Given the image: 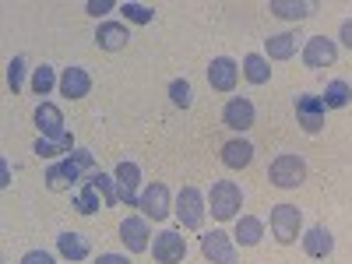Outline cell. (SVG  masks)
Masks as SVG:
<instances>
[{
	"mask_svg": "<svg viewBox=\"0 0 352 264\" xmlns=\"http://www.w3.org/2000/svg\"><path fill=\"white\" fill-rule=\"evenodd\" d=\"M240 208H243V190H240V184L215 180L212 190H208V212H212V219L229 222V219H236Z\"/></svg>",
	"mask_w": 352,
	"mask_h": 264,
	"instance_id": "cell-1",
	"label": "cell"
},
{
	"mask_svg": "<svg viewBox=\"0 0 352 264\" xmlns=\"http://www.w3.org/2000/svg\"><path fill=\"white\" fill-rule=\"evenodd\" d=\"M173 215L180 219L184 229H201L204 226V215H208V197H204L197 187H184L180 194H176Z\"/></svg>",
	"mask_w": 352,
	"mask_h": 264,
	"instance_id": "cell-2",
	"label": "cell"
},
{
	"mask_svg": "<svg viewBox=\"0 0 352 264\" xmlns=\"http://www.w3.org/2000/svg\"><path fill=\"white\" fill-rule=\"evenodd\" d=\"M268 180H272L278 190H296V187L307 180V162H303L296 152H285V155H278V159L268 166Z\"/></svg>",
	"mask_w": 352,
	"mask_h": 264,
	"instance_id": "cell-3",
	"label": "cell"
},
{
	"mask_svg": "<svg viewBox=\"0 0 352 264\" xmlns=\"http://www.w3.org/2000/svg\"><path fill=\"white\" fill-rule=\"evenodd\" d=\"M268 222H272L275 240H278L282 247H289V243H296L300 229H303V212L296 208V204H275Z\"/></svg>",
	"mask_w": 352,
	"mask_h": 264,
	"instance_id": "cell-4",
	"label": "cell"
},
{
	"mask_svg": "<svg viewBox=\"0 0 352 264\" xmlns=\"http://www.w3.org/2000/svg\"><path fill=\"white\" fill-rule=\"evenodd\" d=\"M138 208L148 222H166L173 215V201H169V187L166 184H148L138 197Z\"/></svg>",
	"mask_w": 352,
	"mask_h": 264,
	"instance_id": "cell-5",
	"label": "cell"
},
{
	"mask_svg": "<svg viewBox=\"0 0 352 264\" xmlns=\"http://www.w3.org/2000/svg\"><path fill=\"white\" fill-rule=\"evenodd\" d=\"M201 254L208 264H236V240L222 229H208L201 236Z\"/></svg>",
	"mask_w": 352,
	"mask_h": 264,
	"instance_id": "cell-6",
	"label": "cell"
},
{
	"mask_svg": "<svg viewBox=\"0 0 352 264\" xmlns=\"http://www.w3.org/2000/svg\"><path fill=\"white\" fill-rule=\"evenodd\" d=\"M81 173H85V166L74 159V152L71 155H64L60 162H53L50 169H46V187L53 190V194H64V190H71V187H78V180H81Z\"/></svg>",
	"mask_w": 352,
	"mask_h": 264,
	"instance_id": "cell-7",
	"label": "cell"
},
{
	"mask_svg": "<svg viewBox=\"0 0 352 264\" xmlns=\"http://www.w3.org/2000/svg\"><path fill=\"white\" fill-rule=\"evenodd\" d=\"M120 243L127 247V254H144L152 250V229L144 215H127L120 222Z\"/></svg>",
	"mask_w": 352,
	"mask_h": 264,
	"instance_id": "cell-8",
	"label": "cell"
},
{
	"mask_svg": "<svg viewBox=\"0 0 352 264\" xmlns=\"http://www.w3.org/2000/svg\"><path fill=\"white\" fill-rule=\"evenodd\" d=\"M152 254H155V264H184V257H187L184 232L162 229L159 236H155V243H152Z\"/></svg>",
	"mask_w": 352,
	"mask_h": 264,
	"instance_id": "cell-9",
	"label": "cell"
},
{
	"mask_svg": "<svg viewBox=\"0 0 352 264\" xmlns=\"http://www.w3.org/2000/svg\"><path fill=\"white\" fill-rule=\"evenodd\" d=\"M335 60H338V46H335V39H328V36H310V39L303 43V64H307L310 71L335 67Z\"/></svg>",
	"mask_w": 352,
	"mask_h": 264,
	"instance_id": "cell-10",
	"label": "cell"
},
{
	"mask_svg": "<svg viewBox=\"0 0 352 264\" xmlns=\"http://www.w3.org/2000/svg\"><path fill=\"white\" fill-rule=\"evenodd\" d=\"M324 116H328V106L320 96H296V120L307 134L324 131Z\"/></svg>",
	"mask_w": 352,
	"mask_h": 264,
	"instance_id": "cell-11",
	"label": "cell"
},
{
	"mask_svg": "<svg viewBox=\"0 0 352 264\" xmlns=\"http://www.w3.org/2000/svg\"><path fill=\"white\" fill-rule=\"evenodd\" d=\"M254 120H257V113H254V102H250L247 96H232V99L222 106V124H226L229 131L243 134V131L254 127Z\"/></svg>",
	"mask_w": 352,
	"mask_h": 264,
	"instance_id": "cell-12",
	"label": "cell"
},
{
	"mask_svg": "<svg viewBox=\"0 0 352 264\" xmlns=\"http://www.w3.org/2000/svg\"><path fill=\"white\" fill-rule=\"evenodd\" d=\"M36 127H39V138L46 141H64L71 131L64 127V113L56 102H39L36 106Z\"/></svg>",
	"mask_w": 352,
	"mask_h": 264,
	"instance_id": "cell-13",
	"label": "cell"
},
{
	"mask_svg": "<svg viewBox=\"0 0 352 264\" xmlns=\"http://www.w3.org/2000/svg\"><path fill=\"white\" fill-rule=\"evenodd\" d=\"M113 176H116V190H120V204H127V208H138V187H141V166L138 162H120L113 169Z\"/></svg>",
	"mask_w": 352,
	"mask_h": 264,
	"instance_id": "cell-14",
	"label": "cell"
},
{
	"mask_svg": "<svg viewBox=\"0 0 352 264\" xmlns=\"http://www.w3.org/2000/svg\"><path fill=\"white\" fill-rule=\"evenodd\" d=\"M236 81H240V64L232 60V56H215L208 64V85L215 92H232Z\"/></svg>",
	"mask_w": 352,
	"mask_h": 264,
	"instance_id": "cell-15",
	"label": "cell"
},
{
	"mask_svg": "<svg viewBox=\"0 0 352 264\" xmlns=\"http://www.w3.org/2000/svg\"><path fill=\"white\" fill-rule=\"evenodd\" d=\"M127 43H131V32L120 21H102L96 28V46L106 53H120V50H127Z\"/></svg>",
	"mask_w": 352,
	"mask_h": 264,
	"instance_id": "cell-16",
	"label": "cell"
},
{
	"mask_svg": "<svg viewBox=\"0 0 352 264\" xmlns=\"http://www.w3.org/2000/svg\"><path fill=\"white\" fill-rule=\"evenodd\" d=\"M300 240H303L307 257H314V261H324V257H331V250H335V236H331V229H328V226H314V229H307Z\"/></svg>",
	"mask_w": 352,
	"mask_h": 264,
	"instance_id": "cell-17",
	"label": "cell"
},
{
	"mask_svg": "<svg viewBox=\"0 0 352 264\" xmlns=\"http://www.w3.org/2000/svg\"><path fill=\"white\" fill-rule=\"evenodd\" d=\"M88 92H92V74H88L85 67H64V74H60V96L85 99Z\"/></svg>",
	"mask_w": 352,
	"mask_h": 264,
	"instance_id": "cell-18",
	"label": "cell"
},
{
	"mask_svg": "<svg viewBox=\"0 0 352 264\" xmlns=\"http://www.w3.org/2000/svg\"><path fill=\"white\" fill-rule=\"evenodd\" d=\"M56 254H60L64 261H88L92 243H88L81 232H60V236H56Z\"/></svg>",
	"mask_w": 352,
	"mask_h": 264,
	"instance_id": "cell-19",
	"label": "cell"
},
{
	"mask_svg": "<svg viewBox=\"0 0 352 264\" xmlns=\"http://www.w3.org/2000/svg\"><path fill=\"white\" fill-rule=\"evenodd\" d=\"M296 50H300V36L296 32H278V36L264 39L268 60H289V56H296Z\"/></svg>",
	"mask_w": 352,
	"mask_h": 264,
	"instance_id": "cell-20",
	"label": "cell"
},
{
	"mask_svg": "<svg viewBox=\"0 0 352 264\" xmlns=\"http://www.w3.org/2000/svg\"><path fill=\"white\" fill-rule=\"evenodd\" d=\"M268 11L285 18V21H303V18H310L317 11V4H314V0H272Z\"/></svg>",
	"mask_w": 352,
	"mask_h": 264,
	"instance_id": "cell-21",
	"label": "cell"
},
{
	"mask_svg": "<svg viewBox=\"0 0 352 264\" xmlns=\"http://www.w3.org/2000/svg\"><path fill=\"white\" fill-rule=\"evenodd\" d=\"M250 159H254V144H250V141L232 138V141L222 144V162H226L229 169H247Z\"/></svg>",
	"mask_w": 352,
	"mask_h": 264,
	"instance_id": "cell-22",
	"label": "cell"
},
{
	"mask_svg": "<svg viewBox=\"0 0 352 264\" xmlns=\"http://www.w3.org/2000/svg\"><path fill=\"white\" fill-rule=\"evenodd\" d=\"M264 236V222L257 215H240L236 219V232H232V240H236L240 247H257Z\"/></svg>",
	"mask_w": 352,
	"mask_h": 264,
	"instance_id": "cell-23",
	"label": "cell"
},
{
	"mask_svg": "<svg viewBox=\"0 0 352 264\" xmlns=\"http://www.w3.org/2000/svg\"><path fill=\"white\" fill-rule=\"evenodd\" d=\"M243 78H247L250 85H268V81H272L268 56H261V53H247V56H243Z\"/></svg>",
	"mask_w": 352,
	"mask_h": 264,
	"instance_id": "cell-24",
	"label": "cell"
},
{
	"mask_svg": "<svg viewBox=\"0 0 352 264\" xmlns=\"http://www.w3.org/2000/svg\"><path fill=\"white\" fill-rule=\"evenodd\" d=\"M99 208H106L102 194H99V190H96L92 184L85 180V187H81V190L74 194V212H78V215H96Z\"/></svg>",
	"mask_w": 352,
	"mask_h": 264,
	"instance_id": "cell-25",
	"label": "cell"
},
{
	"mask_svg": "<svg viewBox=\"0 0 352 264\" xmlns=\"http://www.w3.org/2000/svg\"><path fill=\"white\" fill-rule=\"evenodd\" d=\"M32 152H36L39 159H56V155H71V152H74V134H67L64 141H46V138H39V141L32 144Z\"/></svg>",
	"mask_w": 352,
	"mask_h": 264,
	"instance_id": "cell-26",
	"label": "cell"
},
{
	"mask_svg": "<svg viewBox=\"0 0 352 264\" xmlns=\"http://www.w3.org/2000/svg\"><path fill=\"white\" fill-rule=\"evenodd\" d=\"M88 184H92V187L102 194L106 208H113V204H120V190H116V176H109V173H92V176H88Z\"/></svg>",
	"mask_w": 352,
	"mask_h": 264,
	"instance_id": "cell-27",
	"label": "cell"
},
{
	"mask_svg": "<svg viewBox=\"0 0 352 264\" xmlns=\"http://www.w3.org/2000/svg\"><path fill=\"white\" fill-rule=\"evenodd\" d=\"M320 99H324L328 109H345V106L352 102V85H349V81H331Z\"/></svg>",
	"mask_w": 352,
	"mask_h": 264,
	"instance_id": "cell-28",
	"label": "cell"
},
{
	"mask_svg": "<svg viewBox=\"0 0 352 264\" xmlns=\"http://www.w3.org/2000/svg\"><path fill=\"white\" fill-rule=\"evenodd\" d=\"M53 88H60V78H56V71H53L50 64H39V67L32 71V92H36V96H50Z\"/></svg>",
	"mask_w": 352,
	"mask_h": 264,
	"instance_id": "cell-29",
	"label": "cell"
},
{
	"mask_svg": "<svg viewBox=\"0 0 352 264\" xmlns=\"http://www.w3.org/2000/svg\"><path fill=\"white\" fill-rule=\"evenodd\" d=\"M169 99H173L176 109H190V106H194V88H190V81H187V78H176V81L169 85Z\"/></svg>",
	"mask_w": 352,
	"mask_h": 264,
	"instance_id": "cell-30",
	"label": "cell"
},
{
	"mask_svg": "<svg viewBox=\"0 0 352 264\" xmlns=\"http://www.w3.org/2000/svg\"><path fill=\"white\" fill-rule=\"evenodd\" d=\"M8 85H11L14 96L21 92V85H25V56H11V64H8Z\"/></svg>",
	"mask_w": 352,
	"mask_h": 264,
	"instance_id": "cell-31",
	"label": "cell"
},
{
	"mask_svg": "<svg viewBox=\"0 0 352 264\" xmlns=\"http://www.w3.org/2000/svg\"><path fill=\"white\" fill-rule=\"evenodd\" d=\"M120 11H124V18L134 21V25H148V21L155 18V11H152L148 4H124Z\"/></svg>",
	"mask_w": 352,
	"mask_h": 264,
	"instance_id": "cell-32",
	"label": "cell"
},
{
	"mask_svg": "<svg viewBox=\"0 0 352 264\" xmlns=\"http://www.w3.org/2000/svg\"><path fill=\"white\" fill-rule=\"evenodd\" d=\"M21 264H56V257H53L50 250H28V254L21 257Z\"/></svg>",
	"mask_w": 352,
	"mask_h": 264,
	"instance_id": "cell-33",
	"label": "cell"
},
{
	"mask_svg": "<svg viewBox=\"0 0 352 264\" xmlns=\"http://www.w3.org/2000/svg\"><path fill=\"white\" fill-rule=\"evenodd\" d=\"M85 11L92 14V18H102V14H109V11H113V0H88Z\"/></svg>",
	"mask_w": 352,
	"mask_h": 264,
	"instance_id": "cell-34",
	"label": "cell"
},
{
	"mask_svg": "<svg viewBox=\"0 0 352 264\" xmlns=\"http://www.w3.org/2000/svg\"><path fill=\"white\" fill-rule=\"evenodd\" d=\"M96 264H131V257L127 254H99Z\"/></svg>",
	"mask_w": 352,
	"mask_h": 264,
	"instance_id": "cell-35",
	"label": "cell"
},
{
	"mask_svg": "<svg viewBox=\"0 0 352 264\" xmlns=\"http://www.w3.org/2000/svg\"><path fill=\"white\" fill-rule=\"evenodd\" d=\"M338 39H342V46H345V50H352V18H345V21H342Z\"/></svg>",
	"mask_w": 352,
	"mask_h": 264,
	"instance_id": "cell-36",
	"label": "cell"
},
{
	"mask_svg": "<svg viewBox=\"0 0 352 264\" xmlns=\"http://www.w3.org/2000/svg\"><path fill=\"white\" fill-rule=\"evenodd\" d=\"M0 187H11V166H8V159L0 162Z\"/></svg>",
	"mask_w": 352,
	"mask_h": 264,
	"instance_id": "cell-37",
	"label": "cell"
}]
</instances>
